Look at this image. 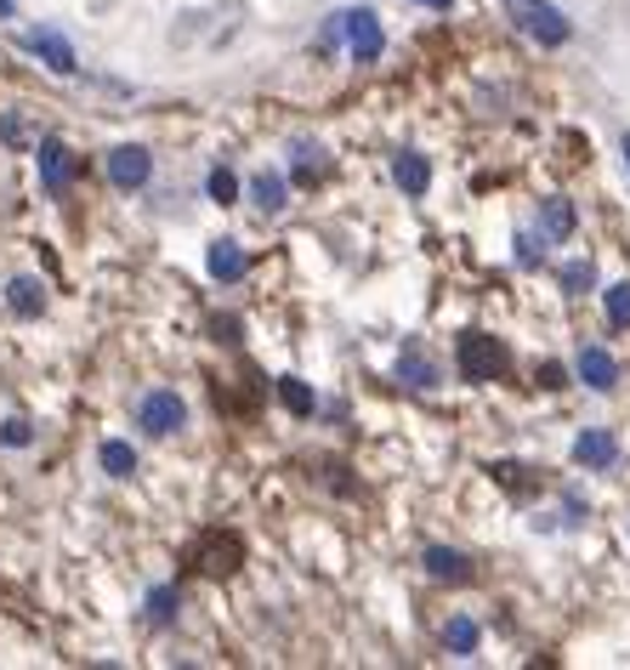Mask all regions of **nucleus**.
Masks as SVG:
<instances>
[{"label":"nucleus","instance_id":"obj_15","mask_svg":"<svg viewBox=\"0 0 630 670\" xmlns=\"http://www.w3.org/2000/svg\"><path fill=\"white\" fill-rule=\"evenodd\" d=\"M7 308H12L18 319H41V313H46V284L29 279V273H18V279L7 284Z\"/></svg>","mask_w":630,"mask_h":670},{"label":"nucleus","instance_id":"obj_31","mask_svg":"<svg viewBox=\"0 0 630 670\" xmlns=\"http://www.w3.org/2000/svg\"><path fill=\"white\" fill-rule=\"evenodd\" d=\"M625 165H630V131H625Z\"/></svg>","mask_w":630,"mask_h":670},{"label":"nucleus","instance_id":"obj_24","mask_svg":"<svg viewBox=\"0 0 630 670\" xmlns=\"http://www.w3.org/2000/svg\"><path fill=\"white\" fill-rule=\"evenodd\" d=\"M205 188H211V199H216V205H234V199H239V177L227 171V165H216Z\"/></svg>","mask_w":630,"mask_h":670},{"label":"nucleus","instance_id":"obj_8","mask_svg":"<svg viewBox=\"0 0 630 670\" xmlns=\"http://www.w3.org/2000/svg\"><path fill=\"white\" fill-rule=\"evenodd\" d=\"M574 376H580L590 392H614V387H619V358H614L608 347H580Z\"/></svg>","mask_w":630,"mask_h":670},{"label":"nucleus","instance_id":"obj_11","mask_svg":"<svg viewBox=\"0 0 630 670\" xmlns=\"http://www.w3.org/2000/svg\"><path fill=\"white\" fill-rule=\"evenodd\" d=\"M426 574L438 585H472V557L454 551V546H432L426 551Z\"/></svg>","mask_w":630,"mask_h":670},{"label":"nucleus","instance_id":"obj_29","mask_svg":"<svg viewBox=\"0 0 630 670\" xmlns=\"http://www.w3.org/2000/svg\"><path fill=\"white\" fill-rule=\"evenodd\" d=\"M415 7H432V12H449V7H454V0H415Z\"/></svg>","mask_w":630,"mask_h":670},{"label":"nucleus","instance_id":"obj_12","mask_svg":"<svg viewBox=\"0 0 630 670\" xmlns=\"http://www.w3.org/2000/svg\"><path fill=\"white\" fill-rule=\"evenodd\" d=\"M392 182L404 188L409 199H420L426 188H432V159H426V154H415V148H404V154L392 159Z\"/></svg>","mask_w":630,"mask_h":670},{"label":"nucleus","instance_id":"obj_28","mask_svg":"<svg viewBox=\"0 0 630 670\" xmlns=\"http://www.w3.org/2000/svg\"><path fill=\"white\" fill-rule=\"evenodd\" d=\"M0 137H7V143H23V120H0Z\"/></svg>","mask_w":630,"mask_h":670},{"label":"nucleus","instance_id":"obj_16","mask_svg":"<svg viewBox=\"0 0 630 670\" xmlns=\"http://www.w3.org/2000/svg\"><path fill=\"white\" fill-rule=\"evenodd\" d=\"M540 233L551 245H562L574 233V199H562V193H551V199H540Z\"/></svg>","mask_w":630,"mask_h":670},{"label":"nucleus","instance_id":"obj_1","mask_svg":"<svg viewBox=\"0 0 630 670\" xmlns=\"http://www.w3.org/2000/svg\"><path fill=\"white\" fill-rule=\"evenodd\" d=\"M454 370H460V381L488 387L494 376L506 370V347L494 342V335H483V330H466V335L454 342Z\"/></svg>","mask_w":630,"mask_h":670},{"label":"nucleus","instance_id":"obj_4","mask_svg":"<svg viewBox=\"0 0 630 670\" xmlns=\"http://www.w3.org/2000/svg\"><path fill=\"white\" fill-rule=\"evenodd\" d=\"M103 171H109V182H114L120 193H137V188H148V177H154V154L137 148V143H120V148L103 154Z\"/></svg>","mask_w":630,"mask_h":670},{"label":"nucleus","instance_id":"obj_10","mask_svg":"<svg viewBox=\"0 0 630 670\" xmlns=\"http://www.w3.org/2000/svg\"><path fill=\"white\" fill-rule=\"evenodd\" d=\"M397 381H404V387H420V392H432V387L443 381V370H438V358L426 353L420 342H409L404 353H397Z\"/></svg>","mask_w":630,"mask_h":670},{"label":"nucleus","instance_id":"obj_25","mask_svg":"<svg viewBox=\"0 0 630 670\" xmlns=\"http://www.w3.org/2000/svg\"><path fill=\"white\" fill-rule=\"evenodd\" d=\"M0 444H7V449H29V444H35V426H29L23 415H12L7 426H0Z\"/></svg>","mask_w":630,"mask_h":670},{"label":"nucleus","instance_id":"obj_20","mask_svg":"<svg viewBox=\"0 0 630 670\" xmlns=\"http://www.w3.org/2000/svg\"><path fill=\"white\" fill-rule=\"evenodd\" d=\"M556 284L569 290V295H585V290H596V267H590V256H574V261H562Z\"/></svg>","mask_w":630,"mask_h":670},{"label":"nucleus","instance_id":"obj_22","mask_svg":"<svg viewBox=\"0 0 630 670\" xmlns=\"http://www.w3.org/2000/svg\"><path fill=\"white\" fill-rule=\"evenodd\" d=\"M177 619V585H154L148 591V625H171Z\"/></svg>","mask_w":630,"mask_h":670},{"label":"nucleus","instance_id":"obj_23","mask_svg":"<svg viewBox=\"0 0 630 670\" xmlns=\"http://www.w3.org/2000/svg\"><path fill=\"white\" fill-rule=\"evenodd\" d=\"M603 301H608V324H614V330H630V279H625V284H608Z\"/></svg>","mask_w":630,"mask_h":670},{"label":"nucleus","instance_id":"obj_2","mask_svg":"<svg viewBox=\"0 0 630 670\" xmlns=\"http://www.w3.org/2000/svg\"><path fill=\"white\" fill-rule=\"evenodd\" d=\"M511 18H517L522 35L540 41V46H569V35H574V23L556 7H545V0H511Z\"/></svg>","mask_w":630,"mask_h":670},{"label":"nucleus","instance_id":"obj_30","mask_svg":"<svg viewBox=\"0 0 630 670\" xmlns=\"http://www.w3.org/2000/svg\"><path fill=\"white\" fill-rule=\"evenodd\" d=\"M12 12H18V7H12V0H0V23H7V18H12Z\"/></svg>","mask_w":630,"mask_h":670},{"label":"nucleus","instance_id":"obj_13","mask_svg":"<svg viewBox=\"0 0 630 670\" xmlns=\"http://www.w3.org/2000/svg\"><path fill=\"white\" fill-rule=\"evenodd\" d=\"M250 199H256V211H261V216H279V211L290 205V182H284V171H256V177H250Z\"/></svg>","mask_w":630,"mask_h":670},{"label":"nucleus","instance_id":"obj_18","mask_svg":"<svg viewBox=\"0 0 630 670\" xmlns=\"http://www.w3.org/2000/svg\"><path fill=\"white\" fill-rule=\"evenodd\" d=\"M443 648H449L454 659H472V654H477V619L454 614V619L443 625Z\"/></svg>","mask_w":630,"mask_h":670},{"label":"nucleus","instance_id":"obj_17","mask_svg":"<svg viewBox=\"0 0 630 670\" xmlns=\"http://www.w3.org/2000/svg\"><path fill=\"white\" fill-rule=\"evenodd\" d=\"M290 154H295V159H290V177H295V182H318V177L329 171V159H324L318 143H295Z\"/></svg>","mask_w":630,"mask_h":670},{"label":"nucleus","instance_id":"obj_9","mask_svg":"<svg viewBox=\"0 0 630 670\" xmlns=\"http://www.w3.org/2000/svg\"><path fill=\"white\" fill-rule=\"evenodd\" d=\"M35 159H41V182H46V193H63L75 182V154H69V143L63 137H46L41 148H35Z\"/></svg>","mask_w":630,"mask_h":670},{"label":"nucleus","instance_id":"obj_7","mask_svg":"<svg viewBox=\"0 0 630 670\" xmlns=\"http://www.w3.org/2000/svg\"><path fill=\"white\" fill-rule=\"evenodd\" d=\"M574 460L585 466V472H614V466H619V438L603 432V426H585L574 438Z\"/></svg>","mask_w":630,"mask_h":670},{"label":"nucleus","instance_id":"obj_14","mask_svg":"<svg viewBox=\"0 0 630 670\" xmlns=\"http://www.w3.org/2000/svg\"><path fill=\"white\" fill-rule=\"evenodd\" d=\"M205 267H211V279H216V284H239L250 261H245V250H239L234 239H216V245L205 250Z\"/></svg>","mask_w":630,"mask_h":670},{"label":"nucleus","instance_id":"obj_5","mask_svg":"<svg viewBox=\"0 0 630 670\" xmlns=\"http://www.w3.org/2000/svg\"><path fill=\"white\" fill-rule=\"evenodd\" d=\"M341 23H347V52H352V63H375L386 52V29H381L375 7H352V12H341Z\"/></svg>","mask_w":630,"mask_h":670},{"label":"nucleus","instance_id":"obj_26","mask_svg":"<svg viewBox=\"0 0 630 670\" xmlns=\"http://www.w3.org/2000/svg\"><path fill=\"white\" fill-rule=\"evenodd\" d=\"M545 245H551L545 233H540V239H535V233H517V261H522V267H535V261L545 256Z\"/></svg>","mask_w":630,"mask_h":670},{"label":"nucleus","instance_id":"obj_21","mask_svg":"<svg viewBox=\"0 0 630 670\" xmlns=\"http://www.w3.org/2000/svg\"><path fill=\"white\" fill-rule=\"evenodd\" d=\"M279 398H284V410H295V415H313V410H318L313 387H307V381H295V376H284V381H279Z\"/></svg>","mask_w":630,"mask_h":670},{"label":"nucleus","instance_id":"obj_6","mask_svg":"<svg viewBox=\"0 0 630 670\" xmlns=\"http://www.w3.org/2000/svg\"><path fill=\"white\" fill-rule=\"evenodd\" d=\"M18 46H23V52H35L46 69H57V75H75V69H80V63H75V46L63 41L57 29H23Z\"/></svg>","mask_w":630,"mask_h":670},{"label":"nucleus","instance_id":"obj_19","mask_svg":"<svg viewBox=\"0 0 630 670\" xmlns=\"http://www.w3.org/2000/svg\"><path fill=\"white\" fill-rule=\"evenodd\" d=\"M97 460H103V472H109V478H131V472H137V449H131L125 438H103Z\"/></svg>","mask_w":630,"mask_h":670},{"label":"nucleus","instance_id":"obj_3","mask_svg":"<svg viewBox=\"0 0 630 670\" xmlns=\"http://www.w3.org/2000/svg\"><path fill=\"white\" fill-rule=\"evenodd\" d=\"M137 426L148 432V438H171V432H182V426H188V404H182V392H171V387L143 392V404H137Z\"/></svg>","mask_w":630,"mask_h":670},{"label":"nucleus","instance_id":"obj_27","mask_svg":"<svg viewBox=\"0 0 630 670\" xmlns=\"http://www.w3.org/2000/svg\"><path fill=\"white\" fill-rule=\"evenodd\" d=\"M545 392H556V387H569V370H562V364H540V376H535Z\"/></svg>","mask_w":630,"mask_h":670}]
</instances>
